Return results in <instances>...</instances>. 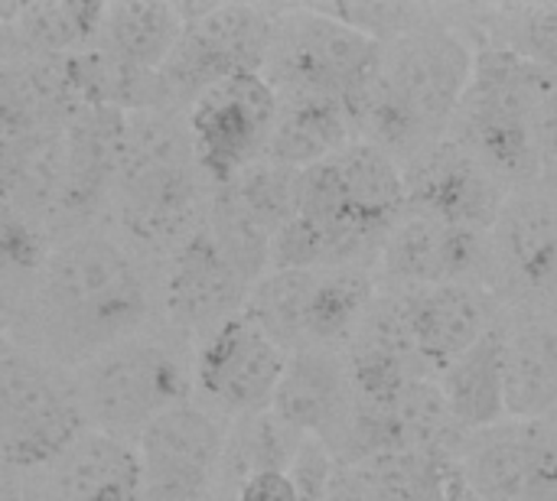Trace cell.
<instances>
[{"mask_svg": "<svg viewBox=\"0 0 557 501\" xmlns=\"http://www.w3.org/2000/svg\"><path fill=\"white\" fill-rule=\"evenodd\" d=\"M140 140L121 160L124 225L147 241H186L199 222L202 170L193 160L189 137L176 140L166 124L150 121ZM206 179V176H202Z\"/></svg>", "mask_w": 557, "mask_h": 501, "instance_id": "obj_9", "label": "cell"}, {"mask_svg": "<svg viewBox=\"0 0 557 501\" xmlns=\"http://www.w3.org/2000/svg\"><path fill=\"white\" fill-rule=\"evenodd\" d=\"M304 434L287 427L274 411L248 414L228 424L222 469H219V489L238 496V489L261 476V473H287L297 450L304 447ZM215 489V492H219Z\"/></svg>", "mask_w": 557, "mask_h": 501, "instance_id": "obj_26", "label": "cell"}, {"mask_svg": "<svg viewBox=\"0 0 557 501\" xmlns=\"http://www.w3.org/2000/svg\"><path fill=\"white\" fill-rule=\"evenodd\" d=\"M359 140L352 108L333 98L277 95V117L268 143V163L304 173Z\"/></svg>", "mask_w": 557, "mask_h": 501, "instance_id": "obj_23", "label": "cell"}, {"mask_svg": "<svg viewBox=\"0 0 557 501\" xmlns=\"http://www.w3.org/2000/svg\"><path fill=\"white\" fill-rule=\"evenodd\" d=\"M352 473L369 501H450L454 460L401 453L372 460Z\"/></svg>", "mask_w": 557, "mask_h": 501, "instance_id": "obj_27", "label": "cell"}, {"mask_svg": "<svg viewBox=\"0 0 557 501\" xmlns=\"http://www.w3.org/2000/svg\"><path fill=\"white\" fill-rule=\"evenodd\" d=\"M388 293L398 303L414 352L428 362L434 375L454 365L506 320L503 303L486 287H424Z\"/></svg>", "mask_w": 557, "mask_h": 501, "instance_id": "obj_19", "label": "cell"}, {"mask_svg": "<svg viewBox=\"0 0 557 501\" xmlns=\"http://www.w3.org/2000/svg\"><path fill=\"white\" fill-rule=\"evenodd\" d=\"M104 16V3H16L0 7V20L39 52H72L85 46Z\"/></svg>", "mask_w": 557, "mask_h": 501, "instance_id": "obj_28", "label": "cell"}, {"mask_svg": "<svg viewBox=\"0 0 557 501\" xmlns=\"http://www.w3.org/2000/svg\"><path fill=\"white\" fill-rule=\"evenodd\" d=\"M490 293L506 313H557V183L516 186L490 231Z\"/></svg>", "mask_w": 557, "mask_h": 501, "instance_id": "obj_8", "label": "cell"}, {"mask_svg": "<svg viewBox=\"0 0 557 501\" xmlns=\"http://www.w3.org/2000/svg\"><path fill=\"white\" fill-rule=\"evenodd\" d=\"M382 42L336 20L323 7L274 13L264 78L277 95L333 98L349 108L375 78Z\"/></svg>", "mask_w": 557, "mask_h": 501, "instance_id": "obj_7", "label": "cell"}, {"mask_svg": "<svg viewBox=\"0 0 557 501\" xmlns=\"http://www.w3.org/2000/svg\"><path fill=\"white\" fill-rule=\"evenodd\" d=\"M248 293L251 284L225 258L206 222L176 245L163 280V303L180 333H196L202 339L225 320L238 316Z\"/></svg>", "mask_w": 557, "mask_h": 501, "instance_id": "obj_18", "label": "cell"}, {"mask_svg": "<svg viewBox=\"0 0 557 501\" xmlns=\"http://www.w3.org/2000/svg\"><path fill=\"white\" fill-rule=\"evenodd\" d=\"M147 284L134 258L104 235H75L55 245L36 280V316L46 349L65 365L137 336L147 320Z\"/></svg>", "mask_w": 557, "mask_h": 501, "instance_id": "obj_2", "label": "cell"}, {"mask_svg": "<svg viewBox=\"0 0 557 501\" xmlns=\"http://www.w3.org/2000/svg\"><path fill=\"white\" fill-rule=\"evenodd\" d=\"M183 13L186 29L166 65L157 72L163 95L193 104L206 88L225 78L264 72L274 13L248 3L183 7Z\"/></svg>", "mask_w": 557, "mask_h": 501, "instance_id": "obj_11", "label": "cell"}, {"mask_svg": "<svg viewBox=\"0 0 557 501\" xmlns=\"http://www.w3.org/2000/svg\"><path fill=\"white\" fill-rule=\"evenodd\" d=\"M405 215L401 166L369 140L297 173L294 218L336 241L349 264L372 267L388 231Z\"/></svg>", "mask_w": 557, "mask_h": 501, "instance_id": "obj_4", "label": "cell"}, {"mask_svg": "<svg viewBox=\"0 0 557 501\" xmlns=\"http://www.w3.org/2000/svg\"><path fill=\"white\" fill-rule=\"evenodd\" d=\"M0 501H36V499H29L20 486H13L10 479H3V476H0Z\"/></svg>", "mask_w": 557, "mask_h": 501, "instance_id": "obj_32", "label": "cell"}, {"mask_svg": "<svg viewBox=\"0 0 557 501\" xmlns=\"http://www.w3.org/2000/svg\"><path fill=\"white\" fill-rule=\"evenodd\" d=\"M375 280L382 290H424V287L490 290L493 280L490 231L457 228L405 212L379 251Z\"/></svg>", "mask_w": 557, "mask_h": 501, "instance_id": "obj_16", "label": "cell"}, {"mask_svg": "<svg viewBox=\"0 0 557 501\" xmlns=\"http://www.w3.org/2000/svg\"><path fill=\"white\" fill-rule=\"evenodd\" d=\"M506 414L557 427V313H506Z\"/></svg>", "mask_w": 557, "mask_h": 501, "instance_id": "obj_22", "label": "cell"}, {"mask_svg": "<svg viewBox=\"0 0 557 501\" xmlns=\"http://www.w3.org/2000/svg\"><path fill=\"white\" fill-rule=\"evenodd\" d=\"M183 29V7L163 0H124L104 7L98 36L104 39V52L121 68L153 78L173 55Z\"/></svg>", "mask_w": 557, "mask_h": 501, "instance_id": "obj_25", "label": "cell"}, {"mask_svg": "<svg viewBox=\"0 0 557 501\" xmlns=\"http://www.w3.org/2000/svg\"><path fill=\"white\" fill-rule=\"evenodd\" d=\"M372 267L268 271L248 293L251 316L287 355L343 352L375 303Z\"/></svg>", "mask_w": 557, "mask_h": 501, "instance_id": "obj_6", "label": "cell"}, {"mask_svg": "<svg viewBox=\"0 0 557 501\" xmlns=\"http://www.w3.org/2000/svg\"><path fill=\"white\" fill-rule=\"evenodd\" d=\"M555 75L506 46L476 49L473 78L447 137L509 189L542 179L539 114Z\"/></svg>", "mask_w": 557, "mask_h": 501, "instance_id": "obj_3", "label": "cell"}, {"mask_svg": "<svg viewBox=\"0 0 557 501\" xmlns=\"http://www.w3.org/2000/svg\"><path fill=\"white\" fill-rule=\"evenodd\" d=\"M476 49L441 20H428L382 46L375 78L352 108L359 140L398 166L444 140L473 78Z\"/></svg>", "mask_w": 557, "mask_h": 501, "instance_id": "obj_1", "label": "cell"}, {"mask_svg": "<svg viewBox=\"0 0 557 501\" xmlns=\"http://www.w3.org/2000/svg\"><path fill=\"white\" fill-rule=\"evenodd\" d=\"M352 381L343 352L287 355L271 411L304 437L330 447L352 411Z\"/></svg>", "mask_w": 557, "mask_h": 501, "instance_id": "obj_20", "label": "cell"}, {"mask_svg": "<svg viewBox=\"0 0 557 501\" xmlns=\"http://www.w3.org/2000/svg\"><path fill=\"white\" fill-rule=\"evenodd\" d=\"M441 394L460 434H480L503 421L506 414V320L486 333L470 352L437 375Z\"/></svg>", "mask_w": 557, "mask_h": 501, "instance_id": "obj_24", "label": "cell"}, {"mask_svg": "<svg viewBox=\"0 0 557 501\" xmlns=\"http://www.w3.org/2000/svg\"><path fill=\"white\" fill-rule=\"evenodd\" d=\"M228 421L186 401L137 437L144 501H209L219 489Z\"/></svg>", "mask_w": 557, "mask_h": 501, "instance_id": "obj_15", "label": "cell"}, {"mask_svg": "<svg viewBox=\"0 0 557 501\" xmlns=\"http://www.w3.org/2000/svg\"><path fill=\"white\" fill-rule=\"evenodd\" d=\"M82 430L69 375L29 355H0V466L46 469Z\"/></svg>", "mask_w": 557, "mask_h": 501, "instance_id": "obj_10", "label": "cell"}, {"mask_svg": "<svg viewBox=\"0 0 557 501\" xmlns=\"http://www.w3.org/2000/svg\"><path fill=\"white\" fill-rule=\"evenodd\" d=\"M539 160H542V179L557 183V82L548 88L539 114Z\"/></svg>", "mask_w": 557, "mask_h": 501, "instance_id": "obj_30", "label": "cell"}, {"mask_svg": "<svg viewBox=\"0 0 557 501\" xmlns=\"http://www.w3.org/2000/svg\"><path fill=\"white\" fill-rule=\"evenodd\" d=\"M277 91L264 75H235L206 88L186 114L193 160L212 186H228L268 156Z\"/></svg>", "mask_w": 557, "mask_h": 501, "instance_id": "obj_12", "label": "cell"}, {"mask_svg": "<svg viewBox=\"0 0 557 501\" xmlns=\"http://www.w3.org/2000/svg\"><path fill=\"white\" fill-rule=\"evenodd\" d=\"M235 501H300L297 499V489L290 483L287 473H261L255 479H248Z\"/></svg>", "mask_w": 557, "mask_h": 501, "instance_id": "obj_31", "label": "cell"}, {"mask_svg": "<svg viewBox=\"0 0 557 501\" xmlns=\"http://www.w3.org/2000/svg\"><path fill=\"white\" fill-rule=\"evenodd\" d=\"M287 352L245 310L199 339L193 352V381L199 398L222 421L271 411Z\"/></svg>", "mask_w": 557, "mask_h": 501, "instance_id": "obj_13", "label": "cell"}, {"mask_svg": "<svg viewBox=\"0 0 557 501\" xmlns=\"http://www.w3.org/2000/svg\"><path fill=\"white\" fill-rule=\"evenodd\" d=\"M450 501H476L467 496V489L460 486V479H457V469H454V483H450Z\"/></svg>", "mask_w": 557, "mask_h": 501, "instance_id": "obj_33", "label": "cell"}, {"mask_svg": "<svg viewBox=\"0 0 557 501\" xmlns=\"http://www.w3.org/2000/svg\"><path fill=\"white\" fill-rule=\"evenodd\" d=\"M36 501H144V473L127 440L82 430L49 466Z\"/></svg>", "mask_w": 557, "mask_h": 501, "instance_id": "obj_21", "label": "cell"}, {"mask_svg": "<svg viewBox=\"0 0 557 501\" xmlns=\"http://www.w3.org/2000/svg\"><path fill=\"white\" fill-rule=\"evenodd\" d=\"M401 179L408 215L473 231H493L512 192L450 137L431 143L414 160H408L401 166Z\"/></svg>", "mask_w": 557, "mask_h": 501, "instance_id": "obj_17", "label": "cell"}, {"mask_svg": "<svg viewBox=\"0 0 557 501\" xmlns=\"http://www.w3.org/2000/svg\"><path fill=\"white\" fill-rule=\"evenodd\" d=\"M454 469L476 501H557V427L503 421L467 434Z\"/></svg>", "mask_w": 557, "mask_h": 501, "instance_id": "obj_14", "label": "cell"}, {"mask_svg": "<svg viewBox=\"0 0 557 501\" xmlns=\"http://www.w3.org/2000/svg\"><path fill=\"white\" fill-rule=\"evenodd\" d=\"M88 430L137 440L160 414L193 401V355L180 339L131 336L72 375Z\"/></svg>", "mask_w": 557, "mask_h": 501, "instance_id": "obj_5", "label": "cell"}, {"mask_svg": "<svg viewBox=\"0 0 557 501\" xmlns=\"http://www.w3.org/2000/svg\"><path fill=\"white\" fill-rule=\"evenodd\" d=\"M336 473H339L336 460L313 437L304 440V447L297 450V456H294V463L287 469V476H290L300 501H326L333 483H336Z\"/></svg>", "mask_w": 557, "mask_h": 501, "instance_id": "obj_29", "label": "cell"}, {"mask_svg": "<svg viewBox=\"0 0 557 501\" xmlns=\"http://www.w3.org/2000/svg\"><path fill=\"white\" fill-rule=\"evenodd\" d=\"M0 355H7V346H3V336H0Z\"/></svg>", "mask_w": 557, "mask_h": 501, "instance_id": "obj_34", "label": "cell"}]
</instances>
